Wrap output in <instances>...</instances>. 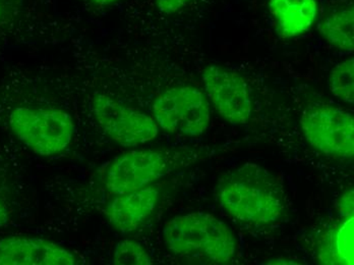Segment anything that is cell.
<instances>
[{"instance_id": "1", "label": "cell", "mask_w": 354, "mask_h": 265, "mask_svg": "<svg viewBox=\"0 0 354 265\" xmlns=\"http://www.w3.org/2000/svg\"><path fill=\"white\" fill-rule=\"evenodd\" d=\"M216 197L222 209L241 223L271 225L284 212L281 184L257 163H245L222 174L216 185Z\"/></svg>"}, {"instance_id": "19", "label": "cell", "mask_w": 354, "mask_h": 265, "mask_svg": "<svg viewBox=\"0 0 354 265\" xmlns=\"http://www.w3.org/2000/svg\"><path fill=\"white\" fill-rule=\"evenodd\" d=\"M90 1L95 4V6L105 8V6H110L112 4L116 3L118 0H90Z\"/></svg>"}, {"instance_id": "6", "label": "cell", "mask_w": 354, "mask_h": 265, "mask_svg": "<svg viewBox=\"0 0 354 265\" xmlns=\"http://www.w3.org/2000/svg\"><path fill=\"white\" fill-rule=\"evenodd\" d=\"M91 104L95 120L103 132L120 145H144L158 136L159 127L154 118L122 104L109 95H94Z\"/></svg>"}, {"instance_id": "5", "label": "cell", "mask_w": 354, "mask_h": 265, "mask_svg": "<svg viewBox=\"0 0 354 265\" xmlns=\"http://www.w3.org/2000/svg\"><path fill=\"white\" fill-rule=\"evenodd\" d=\"M301 132L317 152L333 158L354 155V118L344 109L329 104L308 107L301 114Z\"/></svg>"}, {"instance_id": "7", "label": "cell", "mask_w": 354, "mask_h": 265, "mask_svg": "<svg viewBox=\"0 0 354 265\" xmlns=\"http://www.w3.org/2000/svg\"><path fill=\"white\" fill-rule=\"evenodd\" d=\"M170 155L161 150H131L116 157L105 174V187L122 195L154 184L172 170Z\"/></svg>"}, {"instance_id": "9", "label": "cell", "mask_w": 354, "mask_h": 265, "mask_svg": "<svg viewBox=\"0 0 354 265\" xmlns=\"http://www.w3.org/2000/svg\"><path fill=\"white\" fill-rule=\"evenodd\" d=\"M81 260L66 247L39 237L0 239V265H77Z\"/></svg>"}, {"instance_id": "18", "label": "cell", "mask_w": 354, "mask_h": 265, "mask_svg": "<svg viewBox=\"0 0 354 265\" xmlns=\"http://www.w3.org/2000/svg\"><path fill=\"white\" fill-rule=\"evenodd\" d=\"M12 219V210L8 198L4 194L2 187L0 186V228L6 227Z\"/></svg>"}, {"instance_id": "3", "label": "cell", "mask_w": 354, "mask_h": 265, "mask_svg": "<svg viewBox=\"0 0 354 265\" xmlns=\"http://www.w3.org/2000/svg\"><path fill=\"white\" fill-rule=\"evenodd\" d=\"M6 125L19 143L43 157L68 149L75 132L73 116L56 107L17 105L6 114Z\"/></svg>"}, {"instance_id": "14", "label": "cell", "mask_w": 354, "mask_h": 265, "mask_svg": "<svg viewBox=\"0 0 354 265\" xmlns=\"http://www.w3.org/2000/svg\"><path fill=\"white\" fill-rule=\"evenodd\" d=\"M329 89L341 101L353 104L354 60H343L332 68L329 76Z\"/></svg>"}, {"instance_id": "12", "label": "cell", "mask_w": 354, "mask_h": 265, "mask_svg": "<svg viewBox=\"0 0 354 265\" xmlns=\"http://www.w3.org/2000/svg\"><path fill=\"white\" fill-rule=\"evenodd\" d=\"M321 237L318 259L323 264L353 265L354 260L353 217L344 219Z\"/></svg>"}, {"instance_id": "20", "label": "cell", "mask_w": 354, "mask_h": 265, "mask_svg": "<svg viewBox=\"0 0 354 265\" xmlns=\"http://www.w3.org/2000/svg\"><path fill=\"white\" fill-rule=\"evenodd\" d=\"M2 16H3V8H2L1 3H0V21H1Z\"/></svg>"}, {"instance_id": "2", "label": "cell", "mask_w": 354, "mask_h": 265, "mask_svg": "<svg viewBox=\"0 0 354 265\" xmlns=\"http://www.w3.org/2000/svg\"><path fill=\"white\" fill-rule=\"evenodd\" d=\"M162 234L172 254L193 264H228L236 254L230 227L209 213L176 215L165 223Z\"/></svg>"}, {"instance_id": "10", "label": "cell", "mask_w": 354, "mask_h": 265, "mask_svg": "<svg viewBox=\"0 0 354 265\" xmlns=\"http://www.w3.org/2000/svg\"><path fill=\"white\" fill-rule=\"evenodd\" d=\"M160 191L155 185L115 195L105 209L108 223L122 234H131L142 227L158 204Z\"/></svg>"}, {"instance_id": "16", "label": "cell", "mask_w": 354, "mask_h": 265, "mask_svg": "<svg viewBox=\"0 0 354 265\" xmlns=\"http://www.w3.org/2000/svg\"><path fill=\"white\" fill-rule=\"evenodd\" d=\"M337 211L342 219H351L354 213V193L353 189L345 191L339 198L336 204Z\"/></svg>"}, {"instance_id": "11", "label": "cell", "mask_w": 354, "mask_h": 265, "mask_svg": "<svg viewBox=\"0 0 354 265\" xmlns=\"http://www.w3.org/2000/svg\"><path fill=\"white\" fill-rule=\"evenodd\" d=\"M269 10L283 38L308 33L318 18L317 0H270Z\"/></svg>"}, {"instance_id": "13", "label": "cell", "mask_w": 354, "mask_h": 265, "mask_svg": "<svg viewBox=\"0 0 354 265\" xmlns=\"http://www.w3.org/2000/svg\"><path fill=\"white\" fill-rule=\"evenodd\" d=\"M319 34L334 48L343 51L354 49L353 6L338 8L330 12L319 24Z\"/></svg>"}, {"instance_id": "17", "label": "cell", "mask_w": 354, "mask_h": 265, "mask_svg": "<svg viewBox=\"0 0 354 265\" xmlns=\"http://www.w3.org/2000/svg\"><path fill=\"white\" fill-rule=\"evenodd\" d=\"M193 0H155L157 10L163 15H174Z\"/></svg>"}, {"instance_id": "4", "label": "cell", "mask_w": 354, "mask_h": 265, "mask_svg": "<svg viewBox=\"0 0 354 265\" xmlns=\"http://www.w3.org/2000/svg\"><path fill=\"white\" fill-rule=\"evenodd\" d=\"M152 113L162 130L185 137H200L210 126V102L194 86L164 90L153 101Z\"/></svg>"}, {"instance_id": "8", "label": "cell", "mask_w": 354, "mask_h": 265, "mask_svg": "<svg viewBox=\"0 0 354 265\" xmlns=\"http://www.w3.org/2000/svg\"><path fill=\"white\" fill-rule=\"evenodd\" d=\"M202 80L207 98L224 120L235 126L247 124L252 113V99L245 77L225 66L209 64Z\"/></svg>"}, {"instance_id": "15", "label": "cell", "mask_w": 354, "mask_h": 265, "mask_svg": "<svg viewBox=\"0 0 354 265\" xmlns=\"http://www.w3.org/2000/svg\"><path fill=\"white\" fill-rule=\"evenodd\" d=\"M112 264L116 265H151L152 258L146 248L133 240L120 241L114 250Z\"/></svg>"}]
</instances>
